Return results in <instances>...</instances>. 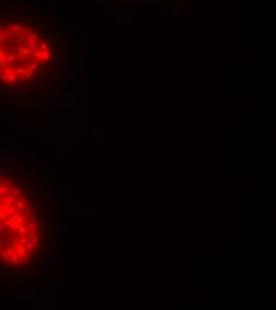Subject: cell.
Wrapping results in <instances>:
<instances>
[{
  "label": "cell",
  "instance_id": "obj_1",
  "mask_svg": "<svg viewBox=\"0 0 276 310\" xmlns=\"http://www.w3.org/2000/svg\"><path fill=\"white\" fill-rule=\"evenodd\" d=\"M57 35L36 12L0 7V91L37 82L57 64Z\"/></svg>",
  "mask_w": 276,
  "mask_h": 310
}]
</instances>
